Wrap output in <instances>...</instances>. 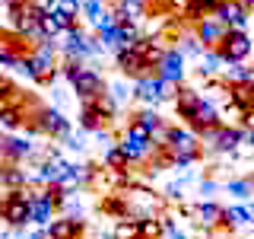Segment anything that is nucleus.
Listing matches in <instances>:
<instances>
[{
  "instance_id": "obj_1",
  "label": "nucleus",
  "mask_w": 254,
  "mask_h": 239,
  "mask_svg": "<svg viewBox=\"0 0 254 239\" xmlns=\"http://www.w3.org/2000/svg\"><path fill=\"white\" fill-rule=\"evenodd\" d=\"M58 42H51V38H42L32 51H26V58H22V74H26L32 83H54L61 74V67H58Z\"/></svg>"
},
{
  "instance_id": "obj_2",
  "label": "nucleus",
  "mask_w": 254,
  "mask_h": 239,
  "mask_svg": "<svg viewBox=\"0 0 254 239\" xmlns=\"http://www.w3.org/2000/svg\"><path fill=\"white\" fill-rule=\"evenodd\" d=\"M58 42V51L64 61H73V64H89L95 58H102L105 54V48L99 45V38H95V32H86L83 26H70L64 32L61 38H54Z\"/></svg>"
},
{
  "instance_id": "obj_3",
  "label": "nucleus",
  "mask_w": 254,
  "mask_h": 239,
  "mask_svg": "<svg viewBox=\"0 0 254 239\" xmlns=\"http://www.w3.org/2000/svg\"><path fill=\"white\" fill-rule=\"evenodd\" d=\"M61 77L67 80L70 86H73V93L79 96V99H95V96L108 93L105 77H102L95 67H89V64H73V61H64V64H61Z\"/></svg>"
},
{
  "instance_id": "obj_4",
  "label": "nucleus",
  "mask_w": 254,
  "mask_h": 239,
  "mask_svg": "<svg viewBox=\"0 0 254 239\" xmlns=\"http://www.w3.org/2000/svg\"><path fill=\"white\" fill-rule=\"evenodd\" d=\"M251 137V131L245 124H216L210 127L206 134H200V143L210 153H219V156H232L242 150V143Z\"/></svg>"
},
{
  "instance_id": "obj_5",
  "label": "nucleus",
  "mask_w": 254,
  "mask_h": 239,
  "mask_svg": "<svg viewBox=\"0 0 254 239\" xmlns=\"http://www.w3.org/2000/svg\"><path fill=\"white\" fill-rule=\"evenodd\" d=\"M118 143L127 150V156H130L133 163H149V159H156L159 150H162L153 140V134H149L140 121H127V127H124V134H121Z\"/></svg>"
},
{
  "instance_id": "obj_6",
  "label": "nucleus",
  "mask_w": 254,
  "mask_h": 239,
  "mask_svg": "<svg viewBox=\"0 0 254 239\" xmlns=\"http://www.w3.org/2000/svg\"><path fill=\"white\" fill-rule=\"evenodd\" d=\"M115 99L108 93L95 96V99H83V109H79V131H99V127H108V121L115 118Z\"/></svg>"
},
{
  "instance_id": "obj_7",
  "label": "nucleus",
  "mask_w": 254,
  "mask_h": 239,
  "mask_svg": "<svg viewBox=\"0 0 254 239\" xmlns=\"http://www.w3.org/2000/svg\"><path fill=\"white\" fill-rule=\"evenodd\" d=\"M32 124H35L38 134H45V137H54V140H64L70 131H73L70 118L64 115L58 106H35V109H32Z\"/></svg>"
},
{
  "instance_id": "obj_8",
  "label": "nucleus",
  "mask_w": 254,
  "mask_h": 239,
  "mask_svg": "<svg viewBox=\"0 0 254 239\" xmlns=\"http://www.w3.org/2000/svg\"><path fill=\"white\" fill-rule=\"evenodd\" d=\"M175 90H178V86L165 83L156 70H149V74L133 80V99H143L146 106H162L165 99H175Z\"/></svg>"
},
{
  "instance_id": "obj_9",
  "label": "nucleus",
  "mask_w": 254,
  "mask_h": 239,
  "mask_svg": "<svg viewBox=\"0 0 254 239\" xmlns=\"http://www.w3.org/2000/svg\"><path fill=\"white\" fill-rule=\"evenodd\" d=\"M216 48H219L226 64H238V61H248L254 54V38L248 35V29H229Z\"/></svg>"
},
{
  "instance_id": "obj_10",
  "label": "nucleus",
  "mask_w": 254,
  "mask_h": 239,
  "mask_svg": "<svg viewBox=\"0 0 254 239\" xmlns=\"http://www.w3.org/2000/svg\"><path fill=\"white\" fill-rule=\"evenodd\" d=\"M156 74L162 77L165 83L181 86V83H185V77H188V58L178 51V48H165L162 58H159V64H156Z\"/></svg>"
},
{
  "instance_id": "obj_11",
  "label": "nucleus",
  "mask_w": 254,
  "mask_h": 239,
  "mask_svg": "<svg viewBox=\"0 0 254 239\" xmlns=\"http://www.w3.org/2000/svg\"><path fill=\"white\" fill-rule=\"evenodd\" d=\"M58 214V201L51 198L48 188H35L32 191V201H29V223L32 227H48Z\"/></svg>"
},
{
  "instance_id": "obj_12",
  "label": "nucleus",
  "mask_w": 254,
  "mask_h": 239,
  "mask_svg": "<svg viewBox=\"0 0 254 239\" xmlns=\"http://www.w3.org/2000/svg\"><path fill=\"white\" fill-rule=\"evenodd\" d=\"M213 16H216L226 29H248L251 10L242 3V0H222L216 10H213Z\"/></svg>"
},
{
  "instance_id": "obj_13",
  "label": "nucleus",
  "mask_w": 254,
  "mask_h": 239,
  "mask_svg": "<svg viewBox=\"0 0 254 239\" xmlns=\"http://www.w3.org/2000/svg\"><path fill=\"white\" fill-rule=\"evenodd\" d=\"M45 230H48V239H79L86 233V217L83 214H79V217L64 214V217H54Z\"/></svg>"
},
{
  "instance_id": "obj_14",
  "label": "nucleus",
  "mask_w": 254,
  "mask_h": 239,
  "mask_svg": "<svg viewBox=\"0 0 254 239\" xmlns=\"http://www.w3.org/2000/svg\"><path fill=\"white\" fill-rule=\"evenodd\" d=\"M153 6H156V0H115L111 10H115L118 22H133L137 26L140 19H146L153 13Z\"/></svg>"
},
{
  "instance_id": "obj_15",
  "label": "nucleus",
  "mask_w": 254,
  "mask_h": 239,
  "mask_svg": "<svg viewBox=\"0 0 254 239\" xmlns=\"http://www.w3.org/2000/svg\"><path fill=\"white\" fill-rule=\"evenodd\" d=\"M222 227L232 230V233L254 227V201H238L232 207H222Z\"/></svg>"
},
{
  "instance_id": "obj_16",
  "label": "nucleus",
  "mask_w": 254,
  "mask_h": 239,
  "mask_svg": "<svg viewBox=\"0 0 254 239\" xmlns=\"http://www.w3.org/2000/svg\"><path fill=\"white\" fill-rule=\"evenodd\" d=\"M185 124H190V127H194L197 134H206V131H210V127L222 124L219 106H216V102H213V99H206V96H203V102H200V106H197V112H194V115L188 118Z\"/></svg>"
},
{
  "instance_id": "obj_17",
  "label": "nucleus",
  "mask_w": 254,
  "mask_h": 239,
  "mask_svg": "<svg viewBox=\"0 0 254 239\" xmlns=\"http://www.w3.org/2000/svg\"><path fill=\"white\" fill-rule=\"evenodd\" d=\"M0 204H3V220H6V227H10V230L29 227V201L10 198V191H6V195L0 198Z\"/></svg>"
},
{
  "instance_id": "obj_18",
  "label": "nucleus",
  "mask_w": 254,
  "mask_h": 239,
  "mask_svg": "<svg viewBox=\"0 0 254 239\" xmlns=\"http://www.w3.org/2000/svg\"><path fill=\"white\" fill-rule=\"evenodd\" d=\"M115 64H118V70H121L127 80H137V77H143V74H149V70H153L137 51H133V48H124V51H118V54H115Z\"/></svg>"
},
{
  "instance_id": "obj_19",
  "label": "nucleus",
  "mask_w": 254,
  "mask_h": 239,
  "mask_svg": "<svg viewBox=\"0 0 254 239\" xmlns=\"http://www.w3.org/2000/svg\"><path fill=\"white\" fill-rule=\"evenodd\" d=\"M172 102H175V112H178V118H185V121H188V118L197 112V106L203 102V93L194 90V86H185V83H181L178 90H175V99H172Z\"/></svg>"
},
{
  "instance_id": "obj_20",
  "label": "nucleus",
  "mask_w": 254,
  "mask_h": 239,
  "mask_svg": "<svg viewBox=\"0 0 254 239\" xmlns=\"http://www.w3.org/2000/svg\"><path fill=\"white\" fill-rule=\"evenodd\" d=\"M38 153V147L29 140V134H6V159L10 163H26Z\"/></svg>"
},
{
  "instance_id": "obj_21",
  "label": "nucleus",
  "mask_w": 254,
  "mask_h": 239,
  "mask_svg": "<svg viewBox=\"0 0 254 239\" xmlns=\"http://www.w3.org/2000/svg\"><path fill=\"white\" fill-rule=\"evenodd\" d=\"M194 32H197V38L203 42V48H216V45L222 42V35H226L229 29L222 26V22H219L213 13H210V16H203V19L194 26Z\"/></svg>"
},
{
  "instance_id": "obj_22",
  "label": "nucleus",
  "mask_w": 254,
  "mask_h": 239,
  "mask_svg": "<svg viewBox=\"0 0 254 239\" xmlns=\"http://www.w3.org/2000/svg\"><path fill=\"white\" fill-rule=\"evenodd\" d=\"M76 19H70V16H64V13H58V10H51V13H42L38 16V26H42V35L45 38H61L64 32H67L70 26H73Z\"/></svg>"
},
{
  "instance_id": "obj_23",
  "label": "nucleus",
  "mask_w": 254,
  "mask_h": 239,
  "mask_svg": "<svg viewBox=\"0 0 254 239\" xmlns=\"http://www.w3.org/2000/svg\"><path fill=\"white\" fill-rule=\"evenodd\" d=\"M26 185H29V172L22 169L19 163H6V166H0V188L16 191V188H26Z\"/></svg>"
},
{
  "instance_id": "obj_24",
  "label": "nucleus",
  "mask_w": 254,
  "mask_h": 239,
  "mask_svg": "<svg viewBox=\"0 0 254 239\" xmlns=\"http://www.w3.org/2000/svg\"><path fill=\"white\" fill-rule=\"evenodd\" d=\"M194 214H197V223L206 230H213V227H222V204H216L213 198H206V201H200L194 207Z\"/></svg>"
},
{
  "instance_id": "obj_25",
  "label": "nucleus",
  "mask_w": 254,
  "mask_h": 239,
  "mask_svg": "<svg viewBox=\"0 0 254 239\" xmlns=\"http://www.w3.org/2000/svg\"><path fill=\"white\" fill-rule=\"evenodd\" d=\"M222 67H226V61H222L219 48H206V51L200 54V67H197V74H200L203 80H216L222 74Z\"/></svg>"
},
{
  "instance_id": "obj_26",
  "label": "nucleus",
  "mask_w": 254,
  "mask_h": 239,
  "mask_svg": "<svg viewBox=\"0 0 254 239\" xmlns=\"http://www.w3.org/2000/svg\"><path fill=\"white\" fill-rule=\"evenodd\" d=\"M102 163H105V169H130L133 159L127 156V150L121 143H111V147H105V153H102Z\"/></svg>"
},
{
  "instance_id": "obj_27",
  "label": "nucleus",
  "mask_w": 254,
  "mask_h": 239,
  "mask_svg": "<svg viewBox=\"0 0 254 239\" xmlns=\"http://www.w3.org/2000/svg\"><path fill=\"white\" fill-rule=\"evenodd\" d=\"M175 48H178L185 58H200V54L206 51L203 42L197 38V32H194V29H190V32H181V35H178V45H175Z\"/></svg>"
},
{
  "instance_id": "obj_28",
  "label": "nucleus",
  "mask_w": 254,
  "mask_h": 239,
  "mask_svg": "<svg viewBox=\"0 0 254 239\" xmlns=\"http://www.w3.org/2000/svg\"><path fill=\"white\" fill-rule=\"evenodd\" d=\"M219 77L226 80L229 86H238V83H248V77H251V67H248V61H238V64H226Z\"/></svg>"
},
{
  "instance_id": "obj_29",
  "label": "nucleus",
  "mask_w": 254,
  "mask_h": 239,
  "mask_svg": "<svg viewBox=\"0 0 254 239\" xmlns=\"http://www.w3.org/2000/svg\"><path fill=\"white\" fill-rule=\"evenodd\" d=\"M137 227H140V239H162V236H165L162 217H156V214H146V217H140Z\"/></svg>"
},
{
  "instance_id": "obj_30",
  "label": "nucleus",
  "mask_w": 254,
  "mask_h": 239,
  "mask_svg": "<svg viewBox=\"0 0 254 239\" xmlns=\"http://www.w3.org/2000/svg\"><path fill=\"white\" fill-rule=\"evenodd\" d=\"M210 13L213 10L203 3V0H185V3H181V16H185L188 26H197V22H200L203 16H210Z\"/></svg>"
},
{
  "instance_id": "obj_31",
  "label": "nucleus",
  "mask_w": 254,
  "mask_h": 239,
  "mask_svg": "<svg viewBox=\"0 0 254 239\" xmlns=\"http://www.w3.org/2000/svg\"><path fill=\"white\" fill-rule=\"evenodd\" d=\"M226 191L235 201H251L254 198V179H232V182H226Z\"/></svg>"
},
{
  "instance_id": "obj_32",
  "label": "nucleus",
  "mask_w": 254,
  "mask_h": 239,
  "mask_svg": "<svg viewBox=\"0 0 254 239\" xmlns=\"http://www.w3.org/2000/svg\"><path fill=\"white\" fill-rule=\"evenodd\" d=\"M111 239H140V227H137V220H130V217L118 220V223H115V230H111Z\"/></svg>"
},
{
  "instance_id": "obj_33",
  "label": "nucleus",
  "mask_w": 254,
  "mask_h": 239,
  "mask_svg": "<svg viewBox=\"0 0 254 239\" xmlns=\"http://www.w3.org/2000/svg\"><path fill=\"white\" fill-rule=\"evenodd\" d=\"M108 96L115 99V106H121V102H127L133 96V83H127V77L124 80H118V83H111L108 86Z\"/></svg>"
},
{
  "instance_id": "obj_34",
  "label": "nucleus",
  "mask_w": 254,
  "mask_h": 239,
  "mask_svg": "<svg viewBox=\"0 0 254 239\" xmlns=\"http://www.w3.org/2000/svg\"><path fill=\"white\" fill-rule=\"evenodd\" d=\"M22 58H26V51H16V48H0V67H6V70H19L22 67Z\"/></svg>"
},
{
  "instance_id": "obj_35",
  "label": "nucleus",
  "mask_w": 254,
  "mask_h": 239,
  "mask_svg": "<svg viewBox=\"0 0 254 239\" xmlns=\"http://www.w3.org/2000/svg\"><path fill=\"white\" fill-rule=\"evenodd\" d=\"M54 10L70 16V19H79V10H83V3L79 0H54Z\"/></svg>"
},
{
  "instance_id": "obj_36",
  "label": "nucleus",
  "mask_w": 254,
  "mask_h": 239,
  "mask_svg": "<svg viewBox=\"0 0 254 239\" xmlns=\"http://www.w3.org/2000/svg\"><path fill=\"white\" fill-rule=\"evenodd\" d=\"M16 93H19V90H16L10 80H6V77H0V106H6V102H10Z\"/></svg>"
},
{
  "instance_id": "obj_37",
  "label": "nucleus",
  "mask_w": 254,
  "mask_h": 239,
  "mask_svg": "<svg viewBox=\"0 0 254 239\" xmlns=\"http://www.w3.org/2000/svg\"><path fill=\"white\" fill-rule=\"evenodd\" d=\"M29 6H32L38 16H42V13H51V10H54V0H29Z\"/></svg>"
},
{
  "instance_id": "obj_38",
  "label": "nucleus",
  "mask_w": 254,
  "mask_h": 239,
  "mask_svg": "<svg viewBox=\"0 0 254 239\" xmlns=\"http://www.w3.org/2000/svg\"><path fill=\"white\" fill-rule=\"evenodd\" d=\"M95 134V140L102 143V147H111V143H118L115 137H111V131H105V127H99V131H92Z\"/></svg>"
},
{
  "instance_id": "obj_39",
  "label": "nucleus",
  "mask_w": 254,
  "mask_h": 239,
  "mask_svg": "<svg viewBox=\"0 0 254 239\" xmlns=\"http://www.w3.org/2000/svg\"><path fill=\"white\" fill-rule=\"evenodd\" d=\"M216 188H219V185H216L213 179H203V182H200V195H203V198H213V195H216Z\"/></svg>"
},
{
  "instance_id": "obj_40",
  "label": "nucleus",
  "mask_w": 254,
  "mask_h": 239,
  "mask_svg": "<svg viewBox=\"0 0 254 239\" xmlns=\"http://www.w3.org/2000/svg\"><path fill=\"white\" fill-rule=\"evenodd\" d=\"M26 239H48V230L45 227H32V233H26Z\"/></svg>"
},
{
  "instance_id": "obj_41",
  "label": "nucleus",
  "mask_w": 254,
  "mask_h": 239,
  "mask_svg": "<svg viewBox=\"0 0 254 239\" xmlns=\"http://www.w3.org/2000/svg\"><path fill=\"white\" fill-rule=\"evenodd\" d=\"M162 239H190V236H188V233H181V230H178V227H175V230H172V233H165Z\"/></svg>"
},
{
  "instance_id": "obj_42",
  "label": "nucleus",
  "mask_w": 254,
  "mask_h": 239,
  "mask_svg": "<svg viewBox=\"0 0 254 239\" xmlns=\"http://www.w3.org/2000/svg\"><path fill=\"white\" fill-rule=\"evenodd\" d=\"M0 239H19V230H13V233H0Z\"/></svg>"
},
{
  "instance_id": "obj_43",
  "label": "nucleus",
  "mask_w": 254,
  "mask_h": 239,
  "mask_svg": "<svg viewBox=\"0 0 254 239\" xmlns=\"http://www.w3.org/2000/svg\"><path fill=\"white\" fill-rule=\"evenodd\" d=\"M203 3H206V6H210V10H216V6L222 3V0H203Z\"/></svg>"
},
{
  "instance_id": "obj_44",
  "label": "nucleus",
  "mask_w": 254,
  "mask_h": 239,
  "mask_svg": "<svg viewBox=\"0 0 254 239\" xmlns=\"http://www.w3.org/2000/svg\"><path fill=\"white\" fill-rule=\"evenodd\" d=\"M242 3H245V6H248V10L254 13V0H242Z\"/></svg>"
},
{
  "instance_id": "obj_45",
  "label": "nucleus",
  "mask_w": 254,
  "mask_h": 239,
  "mask_svg": "<svg viewBox=\"0 0 254 239\" xmlns=\"http://www.w3.org/2000/svg\"><path fill=\"white\" fill-rule=\"evenodd\" d=\"M0 227H6V220H3V204H0Z\"/></svg>"
},
{
  "instance_id": "obj_46",
  "label": "nucleus",
  "mask_w": 254,
  "mask_h": 239,
  "mask_svg": "<svg viewBox=\"0 0 254 239\" xmlns=\"http://www.w3.org/2000/svg\"><path fill=\"white\" fill-rule=\"evenodd\" d=\"M248 140H251V147H254V131H251V137H248Z\"/></svg>"
},
{
  "instance_id": "obj_47",
  "label": "nucleus",
  "mask_w": 254,
  "mask_h": 239,
  "mask_svg": "<svg viewBox=\"0 0 254 239\" xmlns=\"http://www.w3.org/2000/svg\"><path fill=\"white\" fill-rule=\"evenodd\" d=\"M0 77H3V70H0Z\"/></svg>"
},
{
  "instance_id": "obj_48",
  "label": "nucleus",
  "mask_w": 254,
  "mask_h": 239,
  "mask_svg": "<svg viewBox=\"0 0 254 239\" xmlns=\"http://www.w3.org/2000/svg\"><path fill=\"white\" fill-rule=\"evenodd\" d=\"M251 179H254V175H251Z\"/></svg>"
}]
</instances>
